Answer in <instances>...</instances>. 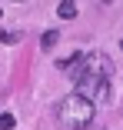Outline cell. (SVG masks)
<instances>
[{
	"label": "cell",
	"mask_w": 123,
	"mask_h": 130,
	"mask_svg": "<svg viewBox=\"0 0 123 130\" xmlns=\"http://www.w3.org/2000/svg\"><path fill=\"white\" fill-rule=\"evenodd\" d=\"M0 40H4V43H17L20 37H17V34H7V30H0Z\"/></svg>",
	"instance_id": "cell-6"
},
{
	"label": "cell",
	"mask_w": 123,
	"mask_h": 130,
	"mask_svg": "<svg viewBox=\"0 0 123 130\" xmlns=\"http://www.w3.org/2000/svg\"><path fill=\"white\" fill-rule=\"evenodd\" d=\"M13 123H17L13 113H0V130H13Z\"/></svg>",
	"instance_id": "cell-5"
},
{
	"label": "cell",
	"mask_w": 123,
	"mask_h": 130,
	"mask_svg": "<svg viewBox=\"0 0 123 130\" xmlns=\"http://www.w3.org/2000/svg\"><path fill=\"white\" fill-rule=\"evenodd\" d=\"M57 40H60V34H57V30H47V34L40 37V47H43V50H53V47H57Z\"/></svg>",
	"instance_id": "cell-4"
},
{
	"label": "cell",
	"mask_w": 123,
	"mask_h": 130,
	"mask_svg": "<svg viewBox=\"0 0 123 130\" xmlns=\"http://www.w3.org/2000/svg\"><path fill=\"white\" fill-rule=\"evenodd\" d=\"M100 4H113V0H100Z\"/></svg>",
	"instance_id": "cell-7"
},
{
	"label": "cell",
	"mask_w": 123,
	"mask_h": 130,
	"mask_svg": "<svg viewBox=\"0 0 123 130\" xmlns=\"http://www.w3.org/2000/svg\"><path fill=\"white\" fill-rule=\"evenodd\" d=\"M90 63L77 73V90L80 97H87L90 103H103L110 93V77H113V63L107 60V54H90Z\"/></svg>",
	"instance_id": "cell-1"
},
{
	"label": "cell",
	"mask_w": 123,
	"mask_h": 130,
	"mask_svg": "<svg viewBox=\"0 0 123 130\" xmlns=\"http://www.w3.org/2000/svg\"><path fill=\"white\" fill-rule=\"evenodd\" d=\"M63 20H70V17H77V0H60V10H57Z\"/></svg>",
	"instance_id": "cell-3"
},
{
	"label": "cell",
	"mask_w": 123,
	"mask_h": 130,
	"mask_svg": "<svg viewBox=\"0 0 123 130\" xmlns=\"http://www.w3.org/2000/svg\"><path fill=\"white\" fill-rule=\"evenodd\" d=\"M57 117H60V127H67V130H83L93 120V103L87 97H80V93H70V97L60 100Z\"/></svg>",
	"instance_id": "cell-2"
}]
</instances>
